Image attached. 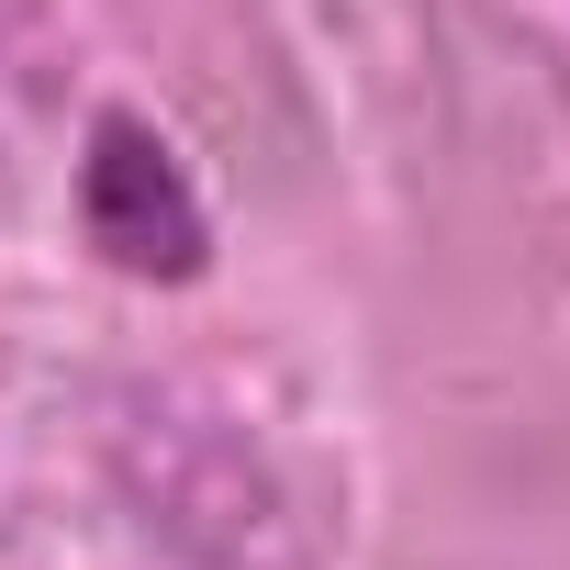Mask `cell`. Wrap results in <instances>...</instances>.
I'll return each mask as SVG.
<instances>
[{
  "instance_id": "cell-1",
  "label": "cell",
  "mask_w": 570,
  "mask_h": 570,
  "mask_svg": "<svg viewBox=\"0 0 570 570\" xmlns=\"http://www.w3.org/2000/svg\"><path fill=\"white\" fill-rule=\"evenodd\" d=\"M79 235L101 268L146 279V292H179V279L213 268V213H202L179 146L124 101L90 112V135H79Z\"/></svg>"
}]
</instances>
